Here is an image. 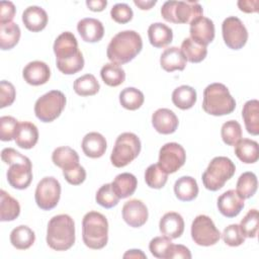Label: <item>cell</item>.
Here are the masks:
<instances>
[{"label":"cell","mask_w":259,"mask_h":259,"mask_svg":"<svg viewBox=\"0 0 259 259\" xmlns=\"http://www.w3.org/2000/svg\"><path fill=\"white\" fill-rule=\"evenodd\" d=\"M143 49L141 35L135 30H122L116 33L107 46L108 60L116 65H123L134 60Z\"/></svg>","instance_id":"6da1fadb"},{"label":"cell","mask_w":259,"mask_h":259,"mask_svg":"<svg viewBox=\"0 0 259 259\" xmlns=\"http://www.w3.org/2000/svg\"><path fill=\"white\" fill-rule=\"evenodd\" d=\"M1 159L9 165L6 176L9 185L16 189L27 188L32 181V165L30 160L13 148H5Z\"/></svg>","instance_id":"7a4b0ae2"},{"label":"cell","mask_w":259,"mask_h":259,"mask_svg":"<svg viewBox=\"0 0 259 259\" xmlns=\"http://www.w3.org/2000/svg\"><path fill=\"white\" fill-rule=\"evenodd\" d=\"M47 243L55 251L69 250L75 243V223L69 214L53 217L47 229Z\"/></svg>","instance_id":"3957f363"},{"label":"cell","mask_w":259,"mask_h":259,"mask_svg":"<svg viewBox=\"0 0 259 259\" xmlns=\"http://www.w3.org/2000/svg\"><path fill=\"white\" fill-rule=\"evenodd\" d=\"M236 101L227 86L222 83H212L203 91L202 109L214 116L227 115L235 110Z\"/></svg>","instance_id":"277c9868"},{"label":"cell","mask_w":259,"mask_h":259,"mask_svg":"<svg viewBox=\"0 0 259 259\" xmlns=\"http://www.w3.org/2000/svg\"><path fill=\"white\" fill-rule=\"evenodd\" d=\"M82 239L90 249L104 248L108 241V222L105 215L94 210L87 212L82 221Z\"/></svg>","instance_id":"5b68a950"},{"label":"cell","mask_w":259,"mask_h":259,"mask_svg":"<svg viewBox=\"0 0 259 259\" xmlns=\"http://www.w3.org/2000/svg\"><path fill=\"white\" fill-rule=\"evenodd\" d=\"M236 166L233 161L227 157H214L202 173L203 186L210 190L217 191L224 187L225 183L235 174Z\"/></svg>","instance_id":"8992f818"},{"label":"cell","mask_w":259,"mask_h":259,"mask_svg":"<svg viewBox=\"0 0 259 259\" xmlns=\"http://www.w3.org/2000/svg\"><path fill=\"white\" fill-rule=\"evenodd\" d=\"M202 13V6L196 1H166L161 7L162 17L172 23H190Z\"/></svg>","instance_id":"52a82bcc"},{"label":"cell","mask_w":259,"mask_h":259,"mask_svg":"<svg viewBox=\"0 0 259 259\" xmlns=\"http://www.w3.org/2000/svg\"><path fill=\"white\" fill-rule=\"evenodd\" d=\"M141 141L133 133H122L116 138L110 161L116 168H121L133 162L141 152Z\"/></svg>","instance_id":"ba28073f"},{"label":"cell","mask_w":259,"mask_h":259,"mask_svg":"<svg viewBox=\"0 0 259 259\" xmlns=\"http://www.w3.org/2000/svg\"><path fill=\"white\" fill-rule=\"evenodd\" d=\"M66 105V97L60 90H52L40 96L34 104L35 116L42 122H52L60 116Z\"/></svg>","instance_id":"9c48e42d"},{"label":"cell","mask_w":259,"mask_h":259,"mask_svg":"<svg viewBox=\"0 0 259 259\" xmlns=\"http://www.w3.org/2000/svg\"><path fill=\"white\" fill-rule=\"evenodd\" d=\"M191 238L195 244L208 247L219 242L221 233L208 215L199 214L191 224Z\"/></svg>","instance_id":"30bf717a"},{"label":"cell","mask_w":259,"mask_h":259,"mask_svg":"<svg viewBox=\"0 0 259 259\" xmlns=\"http://www.w3.org/2000/svg\"><path fill=\"white\" fill-rule=\"evenodd\" d=\"M61 197V184L55 177H44L36 185L34 199L37 206L51 210L57 206Z\"/></svg>","instance_id":"8fae6325"},{"label":"cell","mask_w":259,"mask_h":259,"mask_svg":"<svg viewBox=\"0 0 259 259\" xmlns=\"http://www.w3.org/2000/svg\"><path fill=\"white\" fill-rule=\"evenodd\" d=\"M222 33L225 44L232 50L242 49L248 40L247 28L236 16H229L223 21Z\"/></svg>","instance_id":"7c38bea8"},{"label":"cell","mask_w":259,"mask_h":259,"mask_svg":"<svg viewBox=\"0 0 259 259\" xmlns=\"http://www.w3.org/2000/svg\"><path fill=\"white\" fill-rule=\"evenodd\" d=\"M186 160L184 148L177 143H167L160 149L158 165L167 173H175Z\"/></svg>","instance_id":"4fadbf2b"},{"label":"cell","mask_w":259,"mask_h":259,"mask_svg":"<svg viewBox=\"0 0 259 259\" xmlns=\"http://www.w3.org/2000/svg\"><path fill=\"white\" fill-rule=\"evenodd\" d=\"M123 221L133 228L144 226L148 220L149 212L146 204L137 198L126 201L121 209Z\"/></svg>","instance_id":"5bb4252c"},{"label":"cell","mask_w":259,"mask_h":259,"mask_svg":"<svg viewBox=\"0 0 259 259\" xmlns=\"http://www.w3.org/2000/svg\"><path fill=\"white\" fill-rule=\"evenodd\" d=\"M56 62H64L74 58L80 51L75 35L70 31L62 32L54 42Z\"/></svg>","instance_id":"9a60e30c"},{"label":"cell","mask_w":259,"mask_h":259,"mask_svg":"<svg viewBox=\"0 0 259 259\" xmlns=\"http://www.w3.org/2000/svg\"><path fill=\"white\" fill-rule=\"evenodd\" d=\"M190 37L202 46H207L214 38V24L211 19L199 16L190 22Z\"/></svg>","instance_id":"2e32d148"},{"label":"cell","mask_w":259,"mask_h":259,"mask_svg":"<svg viewBox=\"0 0 259 259\" xmlns=\"http://www.w3.org/2000/svg\"><path fill=\"white\" fill-rule=\"evenodd\" d=\"M22 77L26 83L32 86L46 84L51 77L49 65L41 61L29 62L22 71Z\"/></svg>","instance_id":"e0dca14e"},{"label":"cell","mask_w":259,"mask_h":259,"mask_svg":"<svg viewBox=\"0 0 259 259\" xmlns=\"http://www.w3.org/2000/svg\"><path fill=\"white\" fill-rule=\"evenodd\" d=\"M243 207L244 199L234 189L227 190L218 198V208L224 217L235 218L241 212Z\"/></svg>","instance_id":"ac0fdd59"},{"label":"cell","mask_w":259,"mask_h":259,"mask_svg":"<svg viewBox=\"0 0 259 259\" xmlns=\"http://www.w3.org/2000/svg\"><path fill=\"white\" fill-rule=\"evenodd\" d=\"M178 117L168 108H159L152 115V124L154 128L162 135L173 134L178 127Z\"/></svg>","instance_id":"d6986e66"},{"label":"cell","mask_w":259,"mask_h":259,"mask_svg":"<svg viewBox=\"0 0 259 259\" xmlns=\"http://www.w3.org/2000/svg\"><path fill=\"white\" fill-rule=\"evenodd\" d=\"M160 232L172 239H177L181 237L184 232V221L181 214L175 211H170L165 213L159 223Z\"/></svg>","instance_id":"ffe728a7"},{"label":"cell","mask_w":259,"mask_h":259,"mask_svg":"<svg viewBox=\"0 0 259 259\" xmlns=\"http://www.w3.org/2000/svg\"><path fill=\"white\" fill-rule=\"evenodd\" d=\"M77 30L82 39L87 42H97L104 34V27L100 20L96 18H83L77 24Z\"/></svg>","instance_id":"44dd1931"},{"label":"cell","mask_w":259,"mask_h":259,"mask_svg":"<svg viewBox=\"0 0 259 259\" xmlns=\"http://www.w3.org/2000/svg\"><path fill=\"white\" fill-rule=\"evenodd\" d=\"M82 150L83 153L89 158H100L104 155L106 151V140L105 138L96 132L88 133L84 136L82 140Z\"/></svg>","instance_id":"7402d4cb"},{"label":"cell","mask_w":259,"mask_h":259,"mask_svg":"<svg viewBox=\"0 0 259 259\" xmlns=\"http://www.w3.org/2000/svg\"><path fill=\"white\" fill-rule=\"evenodd\" d=\"M22 22L28 30L37 32L47 26L48 14L39 6H28L22 13Z\"/></svg>","instance_id":"603a6c76"},{"label":"cell","mask_w":259,"mask_h":259,"mask_svg":"<svg viewBox=\"0 0 259 259\" xmlns=\"http://www.w3.org/2000/svg\"><path fill=\"white\" fill-rule=\"evenodd\" d=\"M15 143L21 149H31L38 141V130L36 125L30 121H21L18 123Z\"/></svg>","instance_id":"cb8c5ba5"},{"label":"cell","mask_w":259,"mask_h":259,"mask_svg":"<svg viewBox=\"0 0 259 259\" xmlns=\"http://www.w3.org/2000/svg\"><path fill=\"white\" fill-rule=\"evenodd\" d=\"M160 65L166 72L182 71L186 66V59L181 50L177 47H170L164 50L160 57Z\"/></svg>","instance_id":"d4e9b609"},{"label":"cell","mask_w":259,"mask_h":259,"mask_svg":"<svg viewBox=\"0 0 259 259\" xmlns=\"http://www.w3.org/2000/svg\"><path fill=\"white\" fill-rule=\"evenodd\" d=\"M148 37L153 47L164 48L172 41L173 31L168 25L161 22H155L148 28Z\"/></svg>","instance_id":"484cf974"},{"label":"cell","mask_w":259,"mask_h":259,"mask_svg":"<svg viewBox=\"0 0 259 259\" xmlns=\"http://www.w3.org/2000/svg\"><path fill=\"white\" fill-rule=\"evenodd\" d=\"M174 193L181 201H191L198 194V185L191 176H182L174 184Z\"/></svg>","instance_id":"4316f807"},{"label":"cell","mask_w":259,"mask_h":259,"mask_svg":"<svg viewBox=\"0 0 259 259\" xmlns=\"http://www.w3.org/2000/svg\"><path fill=\"white\" fill-rule=\"evenodd\" d=\"M242 117L247 132L253 136L259 134V101L257 99L248 100L242 109Z\"/></svg>","instance_id":"83f0119b"},{"label":"cell","mask_w":259,"mask_h":259,"mask_svg":"<svg viewBox=\"0 0 259 259\" xmlns=\"http://www.w3.org/2000/svg\"><path fill=\"white\" fill-rule=\"evenodd\" d=\"M235 154L245 164H253L259 159V146L256 141L241 139L235 145Z\"/></svg>","instance_id":"f1b7e54d"},{"label":"cell","mask_w":259,"mask_h":259,"mask_svg":"<svg viewBox=\"0 0 259 259\" xmlns=\"http://www.w3.org/2000/svg\"><path fill=\"white\" fill-rule=\"evenodd\" d=\"M112 188L119 198H126L134 194L138 186V180L132 173H121L115 176L111 182Z\"/></svg>","instance_id":"f546056e"},{"label":"cell","mask_w":259,"mask_h":259,"mask_svg":"<svg viewBox=\"0 0 259 259\" xmlns=\"http://www.w3.org/2000/svg\"><path fill=\"white\" fill-rule=\"evenodd\" d=\"M20 213L19 202L5 190L0 191V221H14Z\"/></svg>","instance_id":"4dcf8cb0"},{"label":"cell","mask_w":259,"mask_h":259,"mask_svg":"<svg viewBox=\"0 0 259 259\" xmlns=\"http://www.w3.org/2000/svg\"><path fill=\"white\" fill-rule=\"evenodd\" d=\"M35 241L34 232L27 226H18L10 233V243L18 250H26Z\"/></svg>","instance_id":"1f68e13d"},{"label":"cell","mask_w":259,"mask_h":259,"mask_svg":"<svg viewBox=\"0 0 259 259\" xmlns=\"http://www.w3.org/2000/svg\"><path fill=\"white\" fill-rule=\"evenodd\" d=\"M196 99L197 95L195 89L188 85H181L172 92L173 104L183 110L191 108L195 104Z\"/></svg>","instance_id":"d6a6232c"},{"label":"cell","mask_w":259,"mask_h":259,"mask_svg":"<svg viewBox=\"0 0 259 259\" xmlns=\"http://www.w3.org/2000/svg\"><path fill=\"white\" fill-rule=\"evenodd\" d=\"M52 161L56 166L68 169L79 164V155L70 147H58L52 154Z\"/></svg>","instance_id":"836d02e7"},{"label":"cell","mask_w":259,"mask_h":259,"mask_svg":"<svg viewBox=\"0 0 259 259\" xmlns=\"http://www.w3.org/2000/svg\"><path fill=\"white\" fill-rule=\"evenodd\" d=\"M180 50L186 61L190 63H199L204 60L207 55L206 47L199 45L191 37H186L183 39Z\"/></svg>","instance_id":"e575fe53"},{"label":"cell","mask_w":259,"mask_h":259,"mask_svg":"<svg viewBox=\"0 0 259 259\" xmlns=\"http://www.w3.org/2000/svg\"><path fill=\"white\" fill-rule=\"evenodd\" d=\"M20 28L15 22L0 24V48L3 51L14 48L20 38Z\"/></svg>","instance_id":"d590c367"},{"label":"cell","mask_w":259,"mask_h":259,"mask_svg":"<svg viewBox=\"0 0 259 259\" xmlns=\"http://www.w3.org/2000/svg\"><path fill=\"white\" fill-rule=\"evenodd\" d=\"M100 76L103 82L110 87L119 86L125 80L124 70L119 65L113 63L103 65L100 70Z\"/></svg>","instance_id":"8d00e7d4"},{"label":"cell","mask_w":259,"mask_h":259,"mask_svg":"<svg viewBox=\"0 0 259 259\" xmlns=\"http://www.w3.org/2000/svg\"><path fill=\"white\" fill-rule=\"evenodd\" d=\"M236 186V191L241 198H250L256 193L258 186L257 177L253 172H244L238 178Z\"/></svg>","instance_id":"74e56055"},{"label":"cell","mask_w":259,"mask_h":259,"mask_svg":"<svg viewBox=\"0 0 259 259\" xmlns=\"http://www.w3.org/2000/svg\"><path fill=\"white\" fill-rule=\"evenodd\" d=\"M73 88L80 96H91L95 95L99 91L100 85L94 75L85 74L74 81Z\"/></svg>","instance_id":"f35d334b"},{"label":"cell","mask_w":259,"mask_h":259,"mask_svg":"<svg viewBox=\"0 0 259 259\" xmlns=\"http://www.w3.org/2000/svg\"><path fill=\"white\" fill-rule=\"evenodd\" d=\"M145 97L141 90L135 87H126L119 93V102L121 106L128 110H137L144 103Z\"/></svg>","instance_id":"ab89813d"},{"label":"cell","mask_w":259,"mask_h":259,"mask_svg":"<svg viewBox=\"0 0 259 259\" xmlns=\"http://www.w3.org/2000/svg\"><path fill=\"white\" fill-rule=\"evenodd\" d=\"M167 180L168 174L158 164L150 165L145 171V181L151 188L160 189L165 186Z\"/></svg>","instance_id":"60d3db41"},{"label":"cell","mask_w":259,"mask_h":259,"mask_svg":"<svg viewBox=\"0 0 259 259\" xmlns=\"http://www.w3.org/2000/svg\"><path fill=\"white\" fill-rule=\"evenodd\" d=\"M223 142L228 146H235L242 138V127L237 120L226 121L221 128Z\"/></svg>","instance_id":"b9f144b4"},{"label":"cell","mask_w":259,"mask_h":259,"mask_svg":"<svg viewBox=\"0 0 259 259\" xmlns=\"http://www.w3.org/2000/svg\"><path fill=\"white\" fill-rule=\"evenodd\" d=\"M173 245L171 239L166 236L155 237L150 241L149 250L151 254L159 259H168L170 248Z\"/></svg>","instance_id":"7bdbcfd3"},{"label":"cell","mask_w":259,"mask_h":259,"mask_svg":"<svg viewBox=\"0 0 259 259\" xmlns=\"http://www.w3.org/2000/svg\"><path fill=\"white\" fill-rule=\"evenodd\" d=\"M119 199L120 198L114 192L111 183H106L102 185L97 190L95 195L96 202L104 208H111L115 206L118 203Z\"/></svg>","instance_id":"ee69618b"},{"label":"cell","mask_w":259,"mask_h":259,"mask_svg":"<svg viewBox=\"0 0 259 259\" xmlns=\"http://www.w3.org/2000/svg\"><path fill=\"white\" fill-rule=\"evenodd\" d=\"M258 210L250 209L240 223V229L246 238H255L258 233Z\"/></svg>","instance_id":"f6af8a7d"},{"label":"cell","mask_w":259,"mask_h":259,"mask_svg":"<svg viewBox=\"0 0 259 259\" xmlns=\"http://www.w3.org/2000/svg\"><path fill=\"white\" fill-rule=\"evenodd\" d=\"M18 120L10 115H4L0 117V140L3 142H9L15 139Z\"/></svg>","instance_id":"bcb514c9"},{"label":"cell","mask_w":259,"mask_h":259,"mask_svg":"<svg viewBox=\"0 0 259 259\" xmlns=\"http://www.w3.org/2000/svg\"><path fill=\"white\" fill-rule=\"evenodd\" d=\"M224 242L230 247H238L245 242L246 237L242 233L240 226L237 224H232L225 228L222 234Z\"/></svg>","instance_id":"7dc6e473"},{"label":"cell","mask_w":259,"mask_h":259,"mask_svg":"<svg viewBox=\"0 0 259 259\" xmlns=\"http://www.w3.org/2000/svg\"><path fill=\"white\" fill-rule=\"evenodd\" d=\"M57 68L66 75H73L77 72L81 71L84 67V58L81 52H79L74 58L64 61V62H56Z\"/></svg>","instance_id":"c3c4849f"},{"label":"cell","mask_w":259,"mask_h":259,"mask_svg":"<svg viewBox=\"0 0 259 259\" xmlns=\"http://www.w3.org/2000/svg\"><path fill=\"white\" fill-rule=\"evenodd\" d=\"M111 18L120 24H124L130 22L133 19L134 12L132 8L125 3H117L112 6L110 10Z\"/></svg>","instance_id":"681fc988"},{"label":"cell","mask_w":259,"mask_h":259,"mask_svg":"<svg viewBox=\"0 0 259 259\" xmlns=\"http://www.w3.org/2000/svg\"><path fill=\"white\" fill-rule=\"evenodd\" d=\"M63 175L66 181L72 185H79L86 179V171L79 164L68 169H63Z\"/></svg>","instance_id":"f907efd6"},{"label":"cell","mask_w":259,"mask_h":259,"mask_svg":"<svg viewBox=\"0 0 259 259\" xmlns=\"http://www.w3.org/2000/svg\"><path fill=\"white\" fill-rule=\"evenodd\" d=\"M15 88L12 83L2 80L0 82V107L4 108L11 105L15 99Z\"/></svg>","instance_id":"816d5d0a"},{"label":"cell","mask_w":259,"mask_h":259,"mask_svg":"<svg viewBox=\"0 0 259 259\" xmlns=\"http://www.w3.org/2000/svg\"><path fill=\"white\" fill-rule=\"evenodd\" d=\"M15 6L11 1H1L0 2V24H5L12 22L15 15Z\"/></svg>","instance_id":"f5cc1de1"},{"label":"cell","mask_w":259,"mask_h":259,"mask_svg":"<svg viewBox=\"0 0 259 259\" xmlns=\"http://www.w3.org/2000/svg\"><path fill=\"white\" fill-rule=\"evenodd\" d=\"M174 258H184V259H190L191 253L189 249L183 245H175L173 244L170 248L169 257L168 259H174Z\"/></svg>","instance_id":"db71d44e"},{"label":"cell","mask_w":259,"mask_h":259,"mask_svg":"<svg viewBox=\"0 0 259 259\" xmlns=\"http://www.w3.org/2000/svg\"><path fill=\"white\" fill-rule=\"evenodd\" d=\"M238 7L240 8L241 11L246 12V13H253L258 11V0H240L238 1Z\"/></svg>","instance_id":"11a10c76"},{"label":"cell","mask_w":259,"mask_h":259,"mask_svg":"<svg viewBox=\"0 0 259 259\" xmlns=\"http://www.w3.org/2000/svg\"><path fill=\"white\" fill-rule=\"evenodd\" d=\"M86 5L91 11L99 12L104 10V8L107 5V1L106 0H87Z\"/></svg>","instance_id":"9f6ffc18"},{"label":"cell","mask_w":259,"mask_h":259,"mask_svg":"<svg viewBox=\"0 0 259 259\" xmlns=\"http://www.w3.org/2000/svg\"><path fill=\"white\" fill-rule=\"evenodd\" d=\"M134 3H135V5H137L142 10H149L157 3V1L156 0H147V1H145V0H135Z\"/></svg>","instance_id":"6f0895ef"},{"label":"cell","mask_w":259,"mask_h":259,"mask_svg":"<svg viewBox=\"0 0 259 259\" xmlns=\"http://www.w3.org/2000/svg\"><path fill=\"white\" fill-rule=\"evenodd\" d=\"M123 258H147V256L141 250L132 249V250H128L126 253H124Z\"/></svg>","instance_id":"680465c9"}]
</instances>
